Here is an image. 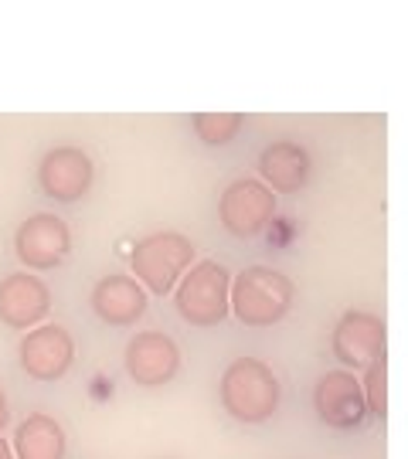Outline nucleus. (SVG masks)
Masks as SVG:
<instances>
[{"label": "nucleus", "mask_w": 408, "mask_h": 459, "mask_svg": "<svg viewBox=\"0 0 408 459\" xmlns=\"http://www.w3.org/2000/svg\"><path fill=\"white\" fill-rule=\"evenodd\" d=\"M221 409L242 426H262L279 409V377L259 358H235L218 381Z\"/></svg>", "instance_id": "f257e3e1"}, {"label": "nucleus", "mask_w": 408, "mask_h": 459, "mask_svg": "<svg viewBox=\"0 0 408 459\" xmlns=\"http://www.w3.org/2000/svg\"><path fill=\"white\" fill-rule=\"evenodd\" d=\"M296 286L269 265H248L231 279V313L245 327H273L293 307Z\"/></svg>", "instance_id": "f03ea898"}, {"label": "nucleus", "mask_w": 408, "mask_h": 459, "mask_svg": "<svg viewBox=\"0 0 408 459\" xmlns=\"http://www.w3.org/2000/svg\"><path fill=\"white\" fill-rule=\"evenodd\" d=\"M191 265H195V242L180 231L147 235L130 252L133 276L143 282L150 296H170Z\"/></svg>", "instance_id": "7ed1b4c3"}, {"label": "nucleus", "mask_w": 408, "mask_h": 459, "mask_svg": "<svg viewBox=\"0 0 408 459\" xmlns=\"http://www.w3.org/2000/svg\"><path fill=\"white\" fill-rule=\"evenodd\" d=\"M174 307L191 327H218L231 313V276L214 259L195 263L174 290Z\"/></svg>", "instance_id": "20e7f679"}, {"label": "nucleus", "mask_w": 408, "mask_h": 459, "mask_svg": "<svg viewBox=\"0 0 408 459\" xmlns=\"http://www.w3.org/2000/svg\"><path fill=\"white\" fill-rule=\"evenodd\" d=\"M276 214V195L262 181H235L218 197V221L235 238H256Z\"/></svg>", "instance_id": "39448f33"}, {"label": "nucleus", "mask_w": 408, "mask_h": 459, "mask_svg": "<svg viewBox=\"0 0 408 459\" xmlns=\"http://www.w3.org/2000/svg\"><path fill=\"white\" fill-rule=\"evenodd\" d=\"M17 361L34 381H58L75 364V341L62 324H41L21 337Z\"/></svg>", "instance_id": "423d86ee"}, {"label": "nucleus", "mask_w": 408, "mask_h": 459, "mask_svg": "<svg viewBox=\"0 0 408 459\" xmlns=\"http://www.w3.org/2000/svg\"><path fill=\"white\" fill-rule=\"evenodd\" d=\"M123 364H126V375H130L133 385H140V388H161V385H170L178 377L180 347L163 330H140L130 344H126Z\"/></svg>", "instance_id": "0eeeda50"}, {"label": "nucleus", "mask_w": 408, "mask_h": 459, "mask_svg": "<svg viewBox=\"0 0 408 459\" xmlns=\"http://www.w3.org/2000/svg\"><path fill=\"white\" fill-rule=\"evenodd\" d=\"M14 252L28 269H58L72 252V231L58 214H28L17 225Z\"/></svg>", "instance_id": "6e6552de"}, {"label": "nucleus", "mask_w": 408, "mask_h": 459, "mask_svg": "<svg viewBox=\"0 0 408 459\" xmlns=\"http://www.w3.org/2000/svg\"><path fill=\"white\" fill-rule=\"evenodd\" d=\"M313 409L324 426L351 432L368 419L364 385L351 371H326L313 388Z\"/></svg>", "instance_id": "1a4fd4ad"}, {"label": "nucleus", "mask_w": 408, "mask_h": 459, "mask_svg": "<svg viewBox=\"0 0 408 459\" xmlns=\"http://www.w3.org/2000/svg\"><path fill=\"white\" fill-rule=\"evenodd\" d=\"M96 167L92 157L79 147H55L45 153V160L38 167V184L41 191L62 204H75L92 191Z\"/></svg>", "instance_id": "9d476101"}, {"label": "nucleus", "mask_w": 408, "mask_h": 459, "mask_svg": "<svg viewBox=\"0 0 408 459\" xmlns=\"http://www.w3.org/2000/svg\"><path fill=\"white\" fill-rule=\"evenodd\" d=\"M51 290L34 273H11L0 279V324L11 330H34L48 320Z\"/></svg>", "instance_id": "9b49d317"}, {"label": "nucleus", "mask_w": 408, "mask_h": 459, "mask_svg": "<svg viewBox=\"0 0 408 459\" xmlns=\"http://www.w3.org/2000/svg\"><path fill=\"white\" fill-rule=\"evenodd\" d=\"M330 347H334L337 361L347 368H371L385 358V320L375 313L347 310L341 324L334 327Z\"/></svg>", "instance_id": "f8f14e48"}, {"label": "nucleus", "mask_w": 408, "mask_h": 459, "mask_svg": "<svg viewBox=\"0 0 408 459\" xmlns=\"http://www.w3.org/2000/svg\"><path fill=\"white\" fill-rule=\"evenodd\" d=\"M147 290L136 276H102L92 290V313L109 327H130L147 313Z\"/></svg>", "instance_id": "ddd939ff"}, {"label": "nucleus", "mask_w": 408, "mask_h": 459, "mask_svg": "<svg viewBox=\"0 0 408 459\" xmlns=\"http://www.w3.org/2000/svg\"><path fill=\"white\" fill-rule=\"evenodd\" d=\"M259 174L265 187H273L279 195H296L310 178V153L293 140L269 143L259 157Z\"/></svg>", "instance_id": "4468645a"}, {"label": "nucleus", "mask_w": 408, "mask_h": 459, "mask_svg": "<svg viewBox=\"0 0 408 459\" xmlns=\"http://www.w3.org/2000/svg\"><path fill=\"white\" fill-rule=\"evenodd\" d=\"M14 456L17 459H65L68 439L58 419L45 411H31L21 426L14 429Z\"/></svg>", "instance_id": "2eb2a0df"}, {"label": "nucleus", "mask_w": 408, "mask_h": 459, "mask_svg": "<svg viewBox=\"0 0 408 459\" xmlns=\"http://www.w3.org/2000/svg\"><path fill=\"white\" fill-rule=\"evenodd\" d=\"M191 123H195L197 140L208 143V147H225L242 130V116L239 113H197Z\"/></svg>", "instance_id": "dca6fc26"}, {"label": "nucleus", "mask_w": 408, "mask_h": 459, "mask_svg": "<svg viewBox=\"0 0 408 459\" xmlns=\"http://www.w3.org/2000/svg\"><path fill=\"white\" fill-rule=\"evenodd\" d=\"M364 398H368V411L385 419L388 411V368H385V358L375 361L371 368H364Z\"/></svg>", "instance_id": "f3484780"}, {"label": "nucleus", "mask_w": 408, "mask_h": 459, "mask_svg": "<svg viewBox=\"0 0 408 459\" xmlns=\"http://www.w3.org/2000/svg\"><path fill=\"white\" fill-rule=\"evenodd\" d=\"M7 422H11V405H7V394H4V388H0V432L7 429Z\"/></svg>", "instance_id": "a211bd4d"}, {"label": "nucleus", "mask_w": 408, "mask_h": 459, "mask_svg": "<svg viewBox=\"0 0 408 459\" xmlns=\"http://www.w3.org/2000/svg\"><path fill=\"white\" fill-rule=\"evenodd\" d=\"M0 459H17V456H14V446L7 443L4 436H0Z\"/></svg>", "instance_id": "6ab92c4d"}]
</instances>
